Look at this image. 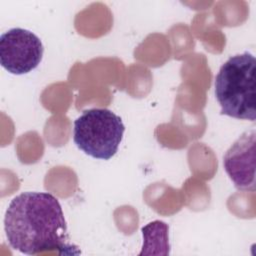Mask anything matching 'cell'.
<instances>
[{
	"instance_id": "6da1fadb",
	"label": "cell",
	"mask_w": 256,
	"mask_h": 256,
	"mask_svg": "<svg viewBox=\"0 0 256 256\" xmlns=\"http://www.w3.org/2000/svg\"><path fill=\"white\" fill-rule=\"evenodd\" d=\"M8 244L23 254L34 255L69 248L67 224L58 199L47 192H23L9 203L4 217Z\"/></svg>"
},
{
	"instance_id": "7a4b0ae2",
	"label": "cell",
	"mask_w": 256,
	"mask_h": 256,
	"mask_svg": "<svg viewBox=\"0 0 256 256\" xmlns=\"http://www.w3.org/2000/svg\"><path fill=\"white\" fill-rule=\"evenodd\" d=\"M255 57L247 51L231 56L222 64L214 83L221 114L255 121Z\"/></svg>"
},
{
	"instance_id": "3957f363",
	"label": "cell",
	"mask_w": 256,
	"mask_h": 256,
	"mask_svg": "<svg viewBox=\"0 0 256 256\" xmlns=\"http://www.w3.org/2000/svg\"><path fill=\"white\" fill-rule=\"evenodd\" d=\"M125 126L122 119L106 108L84 110L74 121L73 141L85 154L109 160L118 151Z\"/></svg>"
},
{
	"instance_id": "277c9868",
	"label": "cell",
	"mask_w": 256,
	"mask_h": 256,
	"mask_svg": "<svg viewBox=\"0 0 256 256\" xmlns=\"http://www.w3.org/2000/svg\"><path fill=\"white\" fill-rule=\"evenodd\" d=\"M44 47L40 38L23 28H12L0 37V63L11 74L22 75L41 62Z\"/></svg>"
},
{
	"instance_id": "5b68a950",
	"label": "cell",
	"mask_w": 256,
	"mask_h": 256,
	"mask_svg": "<svg viewBox=\"0 0 256 256\" xmlns=\"http://www.w3.org/2000/svg\"><path fill=\"white\" fill-rule=\"evenodd\" d=\"M256 132H244L223 156V167L234 186L241 191H255Z\"/></svg>"
},
{
	"instance_id": "8992f818",
	"label": "cell",
	"mask_w": 256,
	"mask_h": 256,
	"mask_svg": "<svg viewBox=\"0 0 256 256\" xmlns=\"http://www.w3.org/2000/svg\"><path fill=\"white\" fill-rule=\"evenodd\" d=\"M168 225L160 220H155L142 227L143 235V246L142 251L149 248H162L169 254V241H168Z\"/></svg>"
}]
</instances>
